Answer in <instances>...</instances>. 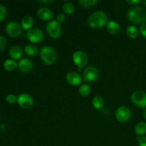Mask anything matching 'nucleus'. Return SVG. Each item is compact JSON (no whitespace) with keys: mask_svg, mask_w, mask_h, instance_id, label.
Returning <instances> with one entry per match:
<instances>
[{"mask_svg":"<svg viewBox=\"0 0 146 146\" xmlns=\"http://www.w3.org/2000/svg\"><path fill=\"white\" fill-rule=\"evenodd\" d=\"M66 19V16L64 13H59L56 16V21H58L60 24L64 22Z\"/></svg>","mask_w":146,"mask_h":146,"instance_id":"obj_29","label":"nucleus"},{"mask_svg":"<svg viewBox=\"0 0 146 146\" xmlns=\"http://www.w3.org/2000/svg\"><path fill=\"white\" fill-rule=\"evenodd\" d=\"M106 29L111 35H117L121 31V26L117 21L110 20L106 24Z\"/></svg>","mask_w":146,"mask_h":146,"instance_id":"obj_15","label":"nucleus"},{"mask_svg":"<svg viewBox=\"0 0 146 146\" xmlns=\"http://www.w3.org/2000/svg\"><path fill=\"white\" fill-rule=\"evenodd\" d=\"M115 116L118 122L125 123L131 118V111L128 106H121L115 111Z\"/></svg>","mask_w":146,"mask_h":146,"instance_id":"obj_9","label":"nucleus"},{"mask_svg":"<svg viewBox=\"0 0 146 146\" xmlns=\"http://www.w3.org/2000/svg\"><path fill=\"white\" fill-rule=\"evenodd\" d=\"M17 66H18V64L16 62L15 60L12 59V58L5 60L4 62V67L7 71H14Z\"/></svg>","mask_w":146,"mask_h":146,"instance_id":"obj_22","label":"nucleus"},{"mask_svg":"<svg viewBox=\"0 0 146 146\" xmlns=\"http://www.w3.org/2000/svg\"><path fill=\"white\" fill-rule=\"evenodd\" d=\"M104 104L105 103H104V98L100 96H96L93 98L92 105L95 109L98 110V111L102 110L104 107Z\"/></svg>","mask_w":146,"mask_h":146,"instance_id":"obj_19","label":"nucleus"},{"mask_svg":"<svg viewBox=\"0 0 146 146\" xmlns=\"http://www.w3.org/2000/svg\"><path fill=\"white\" fill-rule=\"evenodd\" d=\"M66 80L67 83L71 86H77L81 84L83 77L78 73L75 72V71H70V72L67 73L66 75Z\"/></svg>","mask_w":146,"mask_h":146,"instance_id":"obj_12","label":"nucleus"},{"mask_svg":"<svg viewBox=\"0 0 146 146\" xmlns=\"http://www.w3.org/2000/svg\"><path fill=\"white\" fill-rule=\"evenodd\" d=\"M139 31H140V34L142 35L143 37L144 38H146V23L145 24H142L141 25L139 29Z\"/></svg>","mask_w":146,"mask_h":146,"instance_id":"obj_30","label":"nucleus"},{"mask_svg":"<svg viewBox=\"0 0 146 146\" xmlns=\"http://www.w3.org/2000/svg\"><path fill=\"white\" fill-rule=\"evenodd\" d=\"M138 145L146 146V136H141L138 138Z\"/></svg>","mask_w":146,"mask_h":146,"instance_id":"obj_31","label":"nucleus"},{"mask_svg":"<svg viewBox=\"0 0 146 146\" xmlns=\"http://www.w3.org/2000/svg\"><path fill=\"white\" fill-rule=\"evenodd\" d=\"M7 16V11L6 7L3 4H0V21L6 19Z\"/></svg>","mask_w":146,"mask_h":146,"instance_id":"obj_26","label":"nucleus"},{"mask_svg":"<svg viewBox=\"0 0 146 146\" xmlns=\"http://www.w3.org/2000/svg\"><path fill=\"white\" fill-rule=\"evenodd\" d=\"M41 59L47 65H53L57 59V54L54 48L48 46H43L39 51Z\"/></svg>","mask_w":146,"mask_h":146,"instance_id":"obj_3","label":"nucleus"},{"mask_svg":"<svg viewBox=\"0 0 146 146\" xmlns=\"http://www.w3.org/2000/svg\"><path fill=\"white\" fill-rule=\"evenodd\" d=\"M141 2H142L143 4H144V5L146 6V1H141Z\"/></svg>","mask_w":146,"mask_h":146,"instance_id":"obj_35","label":"nucleus"},{"mask_svg":"<svg viewBox=\"0 0 146 146\" xmlns=\"http://www.w3.org/2000/svg\"><path fill=\"white\" fill-rule=\"evenodd\" d=\"M46 31L50 37L52 38H58L61 35L62 27L56 19H53L47 23Z\"/></svg>","mask_w":146,"mask_h":146,"instance_id":"obj_4","label":"nucleus"},{"mask_svg":"<svg viewBox=\"0 0 146 146\" xmlns=\"http://www.w3.org/2000/svg\"><path fill=\"white\" fill-rule=\"evenodd\" d=\"M108 17L103 11H96L91 14L88 19V24L91 29H100L106 26Z\"/></svg>","mask_w":146,"mask_h":146,"instance_id":"obj_1","label":"nucleus"},{"mask_svg":"<svg viewBox=\"0 0 146 146\" xmlns=\"http://www.w3.org/2000/svg\"><path fill=\"white\" fill-rule=\"evenodd\" d=\"M10 57L14 60L20 59L23 55V50L20 46L14 45L9 48V51Z\"/></svg>","mask_w":146,"mask_h":146,"instance_id":"obj_16","label":"nucleus"},{"mask_svg":"<svg viewBox=\"0 0 146 146\" xmlns=\"http://www.w3.org/2000/svg\"><path fill=\"white\" fill-rule=\"evenodd\" d=\"M34 25V19L31 16H24L21 21V26L22 29L26 31H29L33 28Z\"/></svg>","mask_w":146,"mask_h":146,"instance_id":"obj_17","label":"nucleus"},{"mask_svg":"<svg viewBox=\"0 0 146 146\" xmlns=\"http://www.w3.org/2000/svg\"><path fill=\"white\" fill-rule=\"evenodd\" d=\"M135 133L138 136H144L146 134V123L141 121L135 127Z\"/></svg>","mask_w":146,"mask_h":146,"instance_id":"obj_21","label":"nucleus"},{"mask_svg":"<svg viewBox=\"0 0 146 146\" xmlns=\"http://www.w3.org/2000/svg\"><path fill=\"white\" fill-rule=\"evenodd\" d=\"M78 2L82 7L88 9L93 7L95 4H96L98 1L97 0H80Z\"/></svg>","mask_w":146,"mask_h":146,"instance_id":"obj_25","label":"nucleus"},{"mask_svg":"<svg viewBox=\"0 0 146 146\" xmlns=\"http://www.w3.org/2000/svg\"><path fill=\"white\" fill-rule=\"evenodd\" d=\"M40 3H42V4H50V3H52L53 1H46V0H45V1H39Z\"/></svg>","mask_w":146,"mask_h":146,"instance_id":"obj_33","label":"nucleus"},{"mask_svg":"<svg viewBox=\"0 0 146 146\" xmlns=\"http://www.w3.org/2000/svg\"><path fill=\"white\" fill-rule=\"evenodd\" d=\"M17 104L21 108L24 109H29L34 105V99L31 95L23 93L17 96Z\"/></svg>","mask_w":146,"mask_h":146,"instance_id":"obj_11","label":"nucleus"},{"mask_svg":"<svg viewBox=\"0 0 146 146\" xmlns=\"http://www.w3.org/2000/svg\"><path fill=\"white\" fill-rule=\"evenodd\" d=\"M72 59L74 64L78 68V70H81L83 67L86 66L88 61V55L82 50H77L74 51L72 55Z\"/></svg>","mask_w":146,"mask_h":146,"instance_id":"obj_6","label":"nucleus"},{"mask_svg":"<svg viewBox=\"0 0 146 146\" xmlns=\"http://www.w3.org/2000/svg\"><path fill=\"white\" fill-rule=\"evenodd\" d=\"M128 18L131 22L135 24H142L146 23V10L142 7H134L129 9Z\"/></svg>","mask_w":146,"mask_h":146,"instance_id":"obj_2","label":"nucleus"},{"mask_svg":"<svg viewBox=\"0 0 146 146\" xmlns=\"http://www.w3.org/2000/svg\"><path fill=\"white\" fill-rule=\"evenodd\" d=\"M126 34L130 38L135 39L138 38V36L140 34L139 29L135 25H130L128 26L126 29Z\"/></svg>","mask_w":146,"mask_h":146,"instance_id":"obj_18","label":"nucleus"},{"mask_svg":"<svg viewBox=\"0 0 146 146\" xmlns=\"http://www.w3.org/2000/svg\"><path fill=\"white\" fill-rule=\"evenodd\" d=\"M62 9L65 14H72L75 12L76 7L74 4L71 2H66L63 4L62 6Z\"/></svg>","mask_w":146,"mask_h":146,"instance_id":"obj_24","label":"nucleus"},{"mask_svg":"<svg viewBox=\"0 0 146 146\" xmlns=\"http://www.w3.org/2000/svg\"><path fill=\"white\" fill-rule=\"evenodd\" d=\"M6 31L10 36L18 37L21 34L22 27L17 21H9L6 25Z\"/></svg>","mask_w":146,"mask_h":146,"instance_id":"obj_10","label":"nucleus"},{"mask_svg":"<svg viewBox=\"0 0 146 146\" xmlns=\"http://www.w3.org/2000/svg\"><path fill=\"white\" fill-rule=\"evenodd\" d=\"M7 44V38L4 36L0 35V52L2 51L4 49Z\"/></svg>","mask_w":146,"mask_h":146,"instance_id":"obj_28","label":"nucleus"},{"mask_svg":"<svg viewBox=\"0 0 146 146\" xmlns=\"http://www.w3.org/2000/svg\"><path fill=\"white\" fill-rule=\"evenodd\" d=\"M143 115H144V118H145V120H146V108L145 109V111H144Z\"/></svg>","mask_w":146,"mask_h":146,"instance_id":"obj_34","label":"nucleus"},{"mask_svg":"<svg viewBox=\"0 0 146 146\" xmlns=\"http://www.w3.org/2000/svg\"><path fill=\"white\" fill-rule=\"evenodd\" d=\"M6 101L10 104H13L17 102V96L14 94H10L6 96Z\"/></svg>","mask_w":146,"mask_h":146,"instance_id":"obj_27","label":"nucleus"},{"mask_svg":"<svg viewBox=\"0 0 146 146\" xmlns=\"http://www.w3.org/2000/svg\"><path fill=\"white\" fill-rule=\"evenodd\" d=\"M131 99L134 105L141 108H146V93L141 90H136L131 94Z\"/></svg>","mask_w":146,"mask_h":146,"instance_id":"obj_7","label":"nucleus"},{"mask_svg":"<svg viewBox=\"0 0 146 146\" xmlns=\"http://www.w3.org/2000/svg\"><path fill=\"white\" fill-rule=\"evenodd\" d=\"M24 52L29 56H34L39 53V50L34 44H28L24 47Z\"/></svg>","mask_w":146,"mask_h":146,"instance_id":"obj_20","label":"nucleus"},{"mask_svg":"<svg viewBox=\"0 0 146 146\" xmlns=\"http://www.w3.org/2000/svg\"><path fill=\"white\" fill-rule=\"evenodd\" d=\"M99 76V71L96 66L90 65L84 69L83 79L88 83H93L96 81Z\"/></svg>","mask_w":146,"mask_h":146,"instance_id":"obj_5","label":"nucleus"},{"mask_svg":"<svg viewBox=\"0 0 146 146\" xmlns=\"http://www.w3.org/2000/svg\"><path fill=\"white\" fill-rule=\"evenodd\" d=\"M26 36L29 41L33 44H38V43L41 42L44 39V34L42 30L37 27L31 28V29L27 31Z\"/></svg>","mask_w":146,"mask_h":146,"instance_id":"obj_8","label":"nucleus"},{"mask_svg":"<svg viewBox=\"0 0 146 146\" xmlns=\"http://www.w3.org/2000/svg\"><path fill=\"white\" fill-rule=\"evenodd\" d=\"M91 87L89 86L88 84H81L79 86V88H78V93L83 97H86L88 96H89L90 94H91Z\"/></svg>","mask_w":146,"mask_h":146,"instance_id":"obj_23","label":"nucleus"},{"mask_svg":"<svg viewBox=\"0 0 146 146\" xmlns=\"http://www.w3.org/2000/svg\"><path fill=\"white\" fill-rule=\"evenodd\" d=\"M126 2L128 3V4H131V5H136V4H139V3H141V1H140V0H128V1H126Z\"/></svg>","mask_w":146,"mask_h":146,"instance_id":"obj_32","label":"nucleus"},{"mask_svg":"<svg viewBox=\"0 0 146 146\" xmlns=\"http://www.w3.org/2000/svg\"><path fill=\"white\" fill-rule=\"evenodd\" d=\"M36 15L39 19L42 20V21H50L52 19L53 17H54V14L53 11H51L50 9L48 7H42L38 9L36 11Z\"/></svg>","mask_w":146,"mask_h":146,"instance_id":"obj_13","label":"nucleus"},{"mask_svg":"<svg viewBox=\"0 0 146 146\" xmlns=\"http://www.w3.org/2000/svg\"><path fill=\"white\" fill-rule=\"evenodd\" d=\"M19 69L23 73H29L33 69L34 63L28 58H23L18 63Z\"/></svg>","mask_w":146,"mask_h":146,"instance_id":"obj_14","label":"nucleus"}]
</instances>
